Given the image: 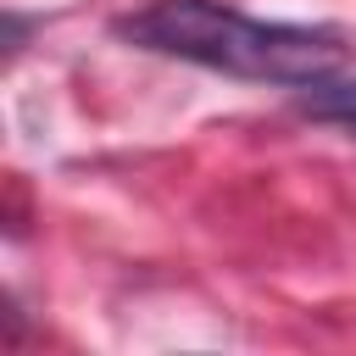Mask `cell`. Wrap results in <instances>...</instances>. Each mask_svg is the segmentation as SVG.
I'll list each match as a JSON object with an SVG mask.
<instances>
[{"label":"cell","mask_w":356,"mask_h":356,"mask_svg":"<svg viewBox=\"0 0 356 356\" xmlns=\"http://www.w3.org/2000/svg\"><path fill=\"white\" fill-rule=\"evenodd\" d=\"M117 33L139 50H161L178 61H200L211 72H234L256 83H295V89L334 78L345 61V44L323 28L256 22L217 0H156L134 17H117Z\"/></svg>","instance_id":"obj_1"},{"label":"cell","mask_w":356,"mask_h":356,"mask_svg":"<svg viewBox=\"0 0 356 356\" xmlns=\"http://www.w3.org/2000/svg\"><path fill=\"white\" fill-rule=\"evenodd\" d=\"M300 111H306V117H317V122L356 128V78H350V83H334V78H317V83H306V95H300Z\"/></svg>","instance_id":"obj_2"}]
</instances>
